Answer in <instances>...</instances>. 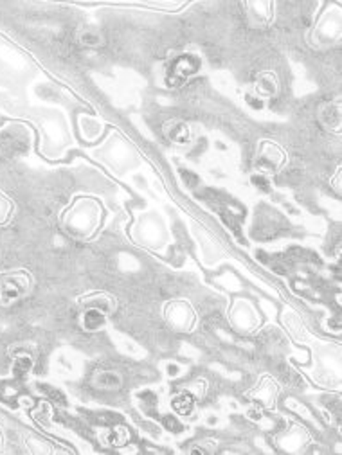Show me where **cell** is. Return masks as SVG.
Masks as SVG:
<instances>
[{
	"label": "cell",
	"mask_w": 342,
	"mask_h": 455,
	"mask_svg": "<svg viewBox=\"0 0 342 455\" xmlns=\"http://www.w3.org/2000/svg\"><path fill=\"white\" fill-rule=\"evenodd\" d=\"M33 290V277L29 272L13 270L0 274V308H9L24 301Z\"/></svg>",
	"instance_id": "obj_1"
},
{
	"label": "cell",
	"mask_w": 342,
	"mask_h": 455,
	"mask_svg": "<svg viewBox=\"0 0 342 455\" xmlns=\"http://www.w3.org/2000/svg\"><path fill=\"white\" fill-rule=\"evenodd\" d=\"M92 223H94V216H92L88 204L85 200L76 202L62 218V225L65 232L71 234V236H78V238H83L90 232V229L94 227Z\"/></svg>",
	"instance_id": "obj_2"
},
{
	"label": "cell",
	"mask_w": 342,
	"mask_h": 455,
	"mask_svg": "<svg viewBox=\"0 0 342 455\" xmlns=\"http://www.w3.org/2000/svg\"><path fill=\"white\" fill-rule=\"evenodd\" d=\"M200 69V59L193 55H184L180 58H177L175 62L171 63L170 74H167V81L171 85H179L182 81H186L188 78H191L193 74H196Z\"/></svg>",
	"instance_id": "obj_3"
},
{
	"label": "cell",
	"mask_w": 342,
	"mask_h": 455,
	"mask_svg": "<svg viewBox=\"0 0 342 455\" xmlns=\"http://www.w3.org/2000/svg\"><path fill=\"white\" fill-rule=\"evenodd\" d=\"M164 134L175 144H188L191 141V130H189V126L186 122L179 121V119L167 121L164 125Z\"/></svg>",
	"instance_id": "obj_4"
},
{
	"label": "cell",
	"mask_w": 342,
	"mask_h": 455,
	"mask_svg": "<svg viewBox=\"0 0 342 455\" xmlns=\"http://www.w3.org/2000/svg\"><path fill=\"white\" fill-rule=\"evenodd\" d=\"M281 162H283V155H281V151L278 148L271 146V144L263 148V151L258 157V167L263 169V172H275Z\"/></svg>",
	"instance_id": "obj_5"
},
{
	"label": "cell",
	"mask_w": 342,
	"mask_h": 455,
	"mask_svg": "<svg viewBox=\"0 0 342 455\" xmlns=\"http://www.w3.org/2000/svg\"><path fill=\"white\" fill-rule=\"evenodd\" d=\"M101 441H103V444H107V447L121 448L130 441V432L126 430V426H112L109 430L101 432Z\"/></svg>",
	"instance_id": "obj_6"
},
{
	"label": "cell",
	"mask_w": 342,
	"mask_h": 455,
	"mask_svg": "<svg viewBox=\"0 0 342 455\" xmlns=\"http://www.w3.org/2000/svg\"><path fill=\"white\" fill-rule=\"evenodd\" d=\"M104 322H107V314H103L97 308H88L83 314V318H81V324L87 331L101 330L104 326Z\"/></svg>",
	"instance_id": "obj_7"
},
{
	"label": "cell",
	"mask_w": 342,
	"mask_h": 455,
	"mask_svg": "<svg viewBox=\"0 0 342 455\" xmlns=\"http://www.w3.org/2000/svg\"><path fill=\"white\" fill-rule=\"evenodd\" d=\"M94 385H96L97 388H103V391H116V388L121 387L123 380L121 376L117 374V372L103 371L96 374V378H94Z\"/></svg>",
	"instance_id": "obj_8"
},
{
	"label": "cell",
	"mask_w": 342,
	"mask_h": 455,
	"mask_svg": "<svg viewBox=\"0 0 342 455\" xmlns=\"http://www.w3.org/2000/svg\"><path fill=\"white\" fill-rule=\"evenodd\" d=\"M171 407H173V410H175L179 416H189V414H193V410H195V398L189 393L177 394V396L171 400Z\"/></svg>",
	"instance_id": "obj_9"
},
{
	"label": "cell",
	"mask_w": 342,
	"mask_h": 455,
	"mask_svg": "<svg viewBox=\"0 0 342 455\" xmlns=\"http://www.w3.org/2000/svg\"><path fill=\"white\" fill-rule=\"evenodd\" d=\"M278 90V83H275V78L272 74H263L258 80V85H256V92L261 97H272Z\"/></svg>",
	"instance_id": "obj_10"
},
{
	"label": "cell",
	"mask_w": 342,
	"mask_h": 455,
	"mask_svg": "<svg viewBox=\"0 0 342 455\" xmlns=\"http://www.w3.org/2000/svg\"><path fill=\"white\" fill-rule=\"evenodd\" d=\"M321 121L328 128H338V125H341V110H338V105H326L321 110Z\"/></svg>",
	"instance_id": "obj_11"
},
{
	"label": "cell",
	"mask_w": 342,
	"mask_h": 455,
	"mask_svg": "<svg viewBox=\"0 0 342 455\" xmlns=\"http://www.w3.org/2000/svg\"><path fill=\"white\" fill-rule=\"evenodd\" d=\"M13 211H15V204L6 197L4 192H0V227H4L11 220Z\"/></svg>",
	"instance_id": "obj_12"
},
{
	"label": "cell",
	"mask_w": 342,
	"mask_h": 455,
	"mask_svg": "<svg viewBox=\"0 0 342 455\" xmlns=\"http://www.w3.org/2000/svg\"><path fill=\"white\" fill-rule=\"evenodd\" d=\"M81 43L87 47H97L101 43V36L97 33H90L88 31V33L81 34Z\"/></svg>",
	"instance_id": "obj_13"
},
{
	"label": "cell",
	"mask_w": 342,
	"mask_h": 455,
	"mask_svg": "<svg viewBox=\"0 0 342 455\" xmlns=\"http://www.w3.org/2000/svg\"><path fill=\"white\" fill-rule=\"evenodd\" d=\"M164 426H166L170 432H175V434L182 432V425H180L173 416H166V418H164Z\"/></svg>",
	"instance_id": "obj_14"
},
{
	"label": "cell",
	"mask_w": 342,
	"mask_h": 455,
	"mask_svg": "<svg viewBox=\"0 0 342 455\" xmlns=\"http://www.w3.org/2000/svg\"><path fill=\"white\" fill-rule=\"evenodd\" d=\"M252 184H254L258 189H261V191H268V188H271V184H268V180L265 178V176H263V175L252 176Z\"/></svg>",
	"instance_id": "obj_15"
},
{
	"label": "cell",
	"mask_w": 342,
	"mask_h": 455,
	"mask_svg": "<svg viewBox=\"0 0 342 455\" xmlns=\"http://www.w3.org/2000/svg\"><path fill=\"white\" fill-rule=\"evenodd\" d=\"M182 178H184V182L189 186V188H193V186L198 184V178H196V175H193L191 172H182Z\"/></svg>",
	"instance_id": "obj_16"
},
{
	"label": "cell",
	"mask_w": 342,
	"mask_h": 455,
	"mask_svg": "<svg viewBox=\"0 0 342 455\" xmlns=\"http://www.w3.org/2000/svg\"><path fill=\"white\" fill-rule=\"evenodd\" d=\"M247 101H249V105L254 106V108H261V106H263V103H261V101L258 99V97L249 96V97H247Z\"/></svg>",
	"instance_id": "obj_17"
},
{
	"label": "cell",
	"mask_w": 342,
	"mask_h": 455,
	"mask_svg": "<svg viewBox=\"0 0 342 455\" xmlns=\"http://www.w3.org/2000/svg\"><path fill=\"white\" fill-rule=\"evenodd\" d=\"M167 372H170V376H177V372H179V365H167Z\"/></svg>",
	"instance_id": "obj_18"
},
{
	"label": "cell",
	"mask_w": 342,
	"mask_h": 455,
	"mask_svg": "<svg viewBox=\"0 0 342 455\" xmlns=\"http://www.w3.org/2000/svg\"><path fill=\"white\" fill-rule=\"evenodd\" d=\"M4 450V435H2V432H0V451Z\"/></svg>",
	"instance_id": "obj_19"
}]
</instances>
